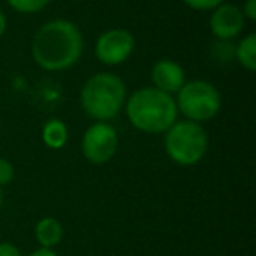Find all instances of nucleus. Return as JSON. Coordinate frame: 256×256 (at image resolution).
<instances>
[{"label":"nucleus","mask_w":256,"mask_h":256,"mask_svg":"<svg viewBox=\"0 0 256 256\" xmlns=\"http://www.w3.org/2000/svg\"><path fill=\"white\" fill-rule=\"evenodd\" d=\"M82 51V32L68 20H51L44 23L32 39L34 62L48 72L68 70L79 62Z\"/></svg>","instance_id":"f257e3e1"},{"label":"nucleus","mask_w":256,"mask_h":256,"mask_svg":"<svg viewBox=\"0 0 256 256\" xmlns=\"http://www.w3.org/2000/svg\"><path fill=\"white\" fill-rule=\"evenodd\" d=\"M124 112L130 124L144 134H165L179 116L174 96L153 86H144L126 96Z\"/></svg>","instance_id":"f03ea898"},{"label":"nucleus","mask_w":256,"mask_h":256,"mask_svg":"<svg viewBox=\"0 0 256 256\" xmlns=\"http://www.w3.org/2000/svg\"><path fill=\"white\" fill-rule=\"evenodd\" d=\"M126 96V84L120 76L112 72H96L82 84L79 102L92 120L107 123L124 109Z\"/></svg>","instance_id":"7ed1b4c3"},{"label":"nucleus","mask_w":256,"mask_h":256,"mask_svg":"<svg viewBox=\"0 0 256 256\" xmlns=\"http://www.w3.org/2000/svg\"><path fill=\"white\" fill-rule=\"evenodd\" d=\"M164 148L167 156L181 167L200 164L209 150V136L206 128L195 121H176L165 132Z\"/></svg>","instance_id":"20e7f679"},{"label":"nucleus","mask_w":256,"mask_h":256,"mask_svg":"<svg viewBox=\"0 0 256 256\" xmlns=\"http://www.w3.org/2000/svg\"><path fill=\"white\" fill-rule=\"evenodd\" d=\"M174 96L178 112L188 121L204 123L218 116L221 110V95L214 84L204 79L186 81Z\"/></svg>","instance_id":"39448f33"},{"label":"nucleus","mask_w":256,"mask_h":256,"mask_svg":"<svg viewBox=\"0 0 256 256\" xmlns=\"http://www.w3.org/2000/svg\"><path fill=\"white\" fill-rule=\"evenodd\" d=\"M116 128L104 121H95L86 128L81 140V153L90 164L102 165L112 160L118 151Z\"/></svg>","instance_id":"423d86ee"},{"label":"nucleus","mask_w":256,"mask_h":256,"mask_svg":"<svg viewBox=\"0 0 256 256\" xmlns=\"http://www.w3.org/2000/svg\"><path fill=\"white\" fill-rule=\"evenodd\" d=\"M136 48L134 34L126 28H109L95 42V58L104 65H120L130 58Z\"/></svg>","instance_id":"0eeeda50"},{"label":"nucleus","mask_w":256,"mask_h":256,"mask_svg":"<svg viewBox=\"0 0 256 256\" xmlns=\"http://www.w3.org/2000/svg\"><path fill=\"white\" fill-rule=\"evenodd\" d=\"M209 28L216 39L228 42L232 39H237L242 34V30L246 28V18L240 8H237L235 4L223 2L214 11H210Z\"/></svg>","instance_id":"6e6552de"},{"label":"nucleus","mask_w":256,"mask_h":256,"mask_svg":"<svg viewBox=\"0 0 256 256\" xmlns=\"http://www.w3.org/2000/svg\"><path fill=\"white\" fill-rule=\"evenodd\" d=\"M151 82L153 88L168 95H174L186 82L184 68L174 60H158L151 68Z\"/></svg>","instance_id":"1a4fd4ad"},{"label":"nucleus","mask_w":256,"mask_h":256,"mask_svg":"<svg viewBox=\"0 0 256 256\" xmlns=\"http://www.w3.org/2000/svg\"><path fill=\"white\" fill-rule=\"evenodd\" d=\"M34 235H36V240L39 242V248L54 249L64 240V224L56 218L46 216L37 221Z\"/></svg>","instance_id":"9d476101"},{"label":"nucleus","mask_w":256,"mask_h":256,"mask_svg":"<svg viewBox=\"0 0 256 256\" xmlns=\"http://www.w3.org/2000/svg\"><path fill=\"white\" fill-rule=\"evenodd\" d=\"M42 142L46 144L50 150H62L68 140V128L58 118L46 121L42 126Z\"/></svg>","instance_id":"9b49d317"},{"label":"nucleus","mask_w":256,"mask_h":256,"mask_svg":"<svg viewBox=\"0 0 256 256\" xmlns=\"http://www.w3.org/2000/svg\"><path fill=\"white\" fill-rule=\"evenodd\" d=\"M234 58L246 70H256V34H249L235 44Z\"/></svg>","instance_id":"f8f14e48"},{"label":"nucleus","mask_w":256,"mask_h":256,"mask_svg":"<svg viewBox=\"0 0 256 256\" xmlns=\"http://www.w3.org/2000/svg\"><path fill=\"white\" fill-rule=\"evenodd\" d=\"M8 4L20 14H36L50 4V0H8Z\"/></svg>","instance_id":"ddd939ff"},{"label":"nucleus","mask_w":256,"mask_h":256,"mask_svg":"<svg viewBox=\"0 0 256 256\" xmlns=\"http://www.w3.org/2000/svg\"><path fill=\"white\" fill-rule=\"evenodd\" d=\"M14 179V165L6 158H0V188L8 186Z\"/></svg>","instance_id":"4468645a"},{"label":"nucleus","mask_w":256,"mask_h":256,"mask_svg":"<svg viewBox=\"0 0 256 256\" xmlns=\"http://www.w3.org/2000/svg\"><path fill=\"white\" fill-rule=\"evenodd\" d=\"M182 2L195 11H214L224 0H182Z\"/></svg>","instance_id":"2eb2a0df"},{"label":"nucleus","mask_w":256,"mask_h":256,"mask_svg":"<svg viewBox=\"0 0 256 256\" xmlns=\"http://www.w3.org/2000/svg\"><path fill=\"white\" fill-rule=\"evenodd\" d=\"M242 14L249 22H256V0H246L244 8L240 9Z\"/></svg>","instance_id":"dca6fc26"},{"label":"nucleus","mask_w":256,"mask_h":256,"mask_svg":"<svg viewBox=\"0 0 256 256\" xmlns=\"http://www.w3.org/2000/svg\"><path fill=\"white\" fill-rule=\"evenodd\" d=\"M0 256H23L12 242H0Z\"/></svg>","instance_id":"f3484780"},{"label":"nucleus","mask_w":256,"mask_h":256,"mask_svg":"<svg viewBox=\"0 0 256 256\" xmlns=\"http://www.w3.org/2000/svg\"><path fill=\"white\" fill-rule=\"evenodd\" d=\"M28 256H58V252L54 249H48V248H39L36 251H32Z\"/></svg>","instance_id":"a211bd4d"},{"label":"nucleus","mask_w":256,"mask_h":256,"mask_svg":"<svg viewBox=\"0 0 256 256\" xmlns=\"http://www.w3.org/2000/svg\"><path fill=\"white\" fill-rule=\"evenodd\" d=\"M6 30H8V18L2 11H0V37L4 36Z\"/></svg>","instance_id":"6ab92c4d"},{"label":"nucleus","mask_w":256,"mask_h":256,"mask_svg":"<svg viewBox=\"0 0 256 256\" xmlns=\"http://www.w3.org/2000/svg\"><path fill=\"white\" fill-rule=\"evenodd\" d=\"M2 204H4V195H2V190H0V209H2Z\"/></svg>","instance_id":"aec40b11"}]
</instances>
